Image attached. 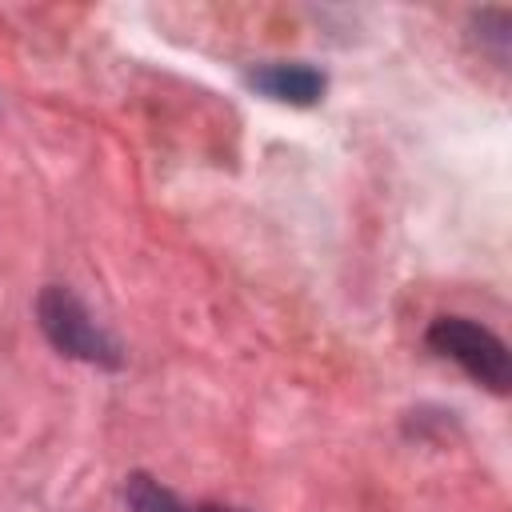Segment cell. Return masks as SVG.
I'll list each match as a JSON object with an SVG mask.
<instances>
[{
	"mask_svg": "<svg viewBox=\"0 0 512 512\" xmlns=\"http://www.w3.org/2000/svg\"><path fill=\"white\" fill-rule=\"evenodd\" d=\"M36 320L60 356L80 360V364H96V368H120L124 364V352L112 340V332L100 320H92V312L84 308V300L72 288L48 284L36 296Z\"/></svg>",
	"mask_w": 512,
	"mask_h": 512,
	"instance_id": "6da1fadb",
	"label": "cell"
},
{
	"mask_svg": "<svg viewBox=\"0 0 512 512\" xmlns=\"http://www.w3.org/2000/svg\"><path fill=\"white\" fill-rule=\"evenodd\" d=\"M428 348L444 360H452L464 376H472L476 384H484L488 392L504 396L512 384V356L504 348V340L496 332H488L484 324L468 320V316H436L428 324Z\"/></svg>",
	"mask_w": 512,
	"mask_h": 512,
	"instance_id": "7a4b0ae2",
	"label": "cell"
},
{
	"mask_svg": "<svg viewBox=\"0 0 512 512\" xmlns=\"http://www.w3.org/2000/svg\"><path fill=\"white\" fill-rule=\"evenodd\" d=\"M248 84L256 92H264L276 104H292V108H308L324 96L328 80L320 68L300 64V60H276V64H256L248 72Z\"/></svg>",
	"mask_w": 512,
	"mask_h": 512,
	"instance_id": "3957f363",
	"label": "cell"
},
{
	"mask_svg": "<svg viewBox=\"0 0 512 512\" xmlns=\"http://www.w3.org/2000/svg\"><path fill=\"white\" fill-rule=\"evenodd\" d=\"M124 500H128V512H188V504H184L180 496H172L164 484H156V480L144 476V472L128 476Z\"/></svg>",
	"mask_w": 512,
	"mask_h": 512,
	"instance_id": "277c9868",
	"label": "cell"
},
{
	"mask_svg": "<svg viewBox=\"0 0 512 512\" xmlns=\"http://www.w3.org/2000/svg\"><path fill=\"white\" fill-rule=\"evenodd\" d=\"M188 512H232V508H212V504H200V508H188Z\"/></svg>",
	"mask_w": 512,
	"mask_h": 512,
	"instance_id": "5b68a950",
	"label": "cell"
}]
</instances>
